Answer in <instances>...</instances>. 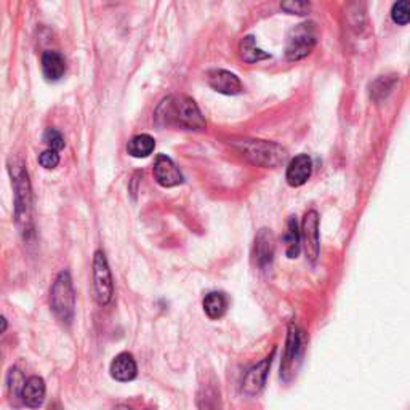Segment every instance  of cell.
Returning a JSON list of instances; mask_svg holds the SVG:
<instances>
[{"label":"cell","instance_id":"44dd1931","mask_svg":"<svg viewBox=\"0 0 410 410\" xmlns=\"http://www.w3.org/2000/svg\"><path fill=\"white\" fill-rule=\"evenodd\" d=\"M391 18L396 25L406 26L410 20V10H409V2L407 0H399L392 5L391 8Z\"/></svg>","mask_w":410,"mask_h":410},{"label":"cell","instance_id":"8fae6325","mask_svg":"<svg viewBox=\"0 0 410 410\" xmlns=\"http://www.w3.org/2000/svg\"><path fill=\"white\" fill-rule=\"evenodd\" d=\"M154 177L157 180V183L163 187L178 186L185 181L183 175H181L180 168L175 166V162L163 154H159L156 157Z\"/></svg>","mask_w":410,"mask_h":410},{"label":"cell","instance_id":"8992f818","mask_svg":"<svg viewBox=\"0 0 410 410\" xmlns=\"http://www.w3.org/2000/svg\"><path fill=\"white\" fill-rule=\"evenodd\" d=\"M10 172L11 177H13L16 191V220H18V223L25 221V230H27L26 221L29 220V210H31V187H29L27 173L21 163L16 166L15 162L10 167Z\"/></svg>","mask_w":410,"mask_h":410},{"label":"cell","instance_id":"603a6c76","mask_svg":"<svg viewBox=\"0 0 410 410\" xmlns=\"http://www.w3.org/2000/svg\"><path fill=\"white\" fill-rule=\"evenodd\" d=\"M44 143L49 146L51 151H61L64 148V138L56 128H46L44 133Z\"/></svg>","mask_w":410,"mask_h":410},{"label":"cell","instance_id":"ffe728a7","mask_svg":"<svg viewBox=\"0 0 410 410\" xmlns=\"http://www.w3.org/2000/svg\"><path fill=\"white\" fill-rule=\"evenodd\" d=\"M239 51H241V58L245 63H259L271 58V55L265 54V51L256 46L254 36H247L242 39L241 45H239Z\"/></svg>","mask_w":410,"mask_h":410},{"label":"cell","instance_id":"ba28073f","mask_svg":"<svg viewBox=\"0 0 410 410\" xmlns=\"http://www.w3.org/2000/svg\"><path fill=\"white\" fill-rule=\"evenodd\" d=\"M302 354H303V332L298 329L295 324H290L289 333H287L284 361L282 366H280V377L284 380H289L290 375L295 372L297 362L302 359Z\"/></svg>","mask_w":410,"mask_h":410},{"label":"cell","instance_id":"5b68a950","mask_svg":"<svg viewBox=\"0 0 410 410\" xmlns=\"http://www.w3.org/2000/svg\"><path fill=\"white\" fill-rule=\"evenodd\" d=\"M93 287H95V298L98 304L106 306L113 300L114 284L106 255L101 250H97L95 259H93Z\"/></svg>","mask_w":410,"mask_h":410},{"label":"cell","instance_id":"6da1fadb","mask_svg":"<svg viewBox=\"0 0 410 410\" xmlns=\"http://www.w3.org/2000/svg\"><path fill=\"white\" fill-rule=\"evenodd\" d=\"M156 119L163 127L204 130L205 119L196 101L185 95H172L162 99L156 111Z\"/></svg>","mask_w":410,"mask_h":410},{"label":"cell","instance_id":"9c48e42d","mask_svg":"<svg viewBox=\"0 0 410 410\" xmlns=\"http://www.w3.org/2000/svg\"><path fill=\"white\" fill-rule=\"evenodd\" d=\"M273 356H274V351L245 373L244 382H242V391L245 392V395L255 396V395H259L263 388H265L269 368H271Z\"/></svg>","mask_w":410,"mask_h":410},{"label":"cell","instance_id":"d4e9b609","mask_svg":"<svg viewBox=\"0 0 410 410\" xmlns=\"http://www.w3.org/2000/svg\"><path fill=\"white\" fill-rule=\"evenodd\" d=\"M39 163L46 170H54L58 167V163H60V156H58L56 151L46 149L39 156Z\"/></svg>","mask_w":410,"mask_h":410},{"label":"cell","instance_id":"cb8c5ba5","mask_svg":"<svg viewBox=\"0 0 410 410\" xmlns=\"http://www.w3.org/2000/svg\"><path fill=\"white\" fill-rule=\"evenodd\" d=\"M218 396H216V391L213 390H205L204 392V396H201V399H199V402H201V410H220V406H218Z\"/></svg>","mask_w":410,"mask_h":410},{"label":"cell","instance_id":"ac0fdd59","mask_svg":"<svg viewBox=\"0 0 410 410\" xmlns=\"http://www.w3.org/2000/svg\"><path fill=\"white\" fill-rule=\"evenodd\" d=\"M156 148V142L151 135H137L133 137L127 144V151L132 157H137V159H143V157H148L152 154V151Z\"/></svg>","mask_w":410,"mask_h":410},{"label":"cell","instance_id":"52a82bcc","mask_svg":"<svg viewBox=\"0 0 410 410\" xmlns=\"http://www.w3.org/2000/svg\"><path fill=\"white\" fill-rule=\"evenodd\" d=\"M300 239L303 242L304 254H306V259L316 263V260L319 259V251H321V236H319V215L316 210H309L304 215L303 223H302V234Z\"/></svg>","mask_w":410,"mask_h":410},{"label":"cell","instance_id":"7402d4cb","mask_svg":"<svg viewBox=\"0 0 410 410\" xmlns=\"http://www.w3.org/2000/svg\"><path fill=\"white\" fill-rule=\"evenodd\" d=\"M26 380L25 377H23V373L18 371V368H11L8 375V388H10L11 399H18V397H21V390Z\"/></svg>","mask_w":410,"mask_h":410},{"label":"cell","instance_id":"4fadbf2b","mask_svg":"<svg viewBox=\"0 0 410 410\" xmlns=\"http://www.w3.org/2000/svg\"><path fill=\"white\" fill-rule=\"evenodd\" d=\"M138 367L137 361L130 353H120L114 357V361L111 362V375L117 382L127 383L137 378Z\"/></svg>","mask_w":410,"mask_h":410},{"label":"cell","instance_id":"7a4b0ae2","mask_svg":"<svg viewBox=\"0 0 410 410\" xmlns=\"http://www.w3.org/2000/svg\"><path fill=\"white\" fill-rule=\"evenodd\" d=\"M231 144L245 161L265 168H278L284 166L287 157H289L285 148L274 142H266V139L241 138L232 139Z\"/></svg>","mask_w":410,"mask_h":410},{"label":"cell","instance_id":"7c38bea8","mask_svg":"<svg viewBox=\"0 0 410 410\" xmlns=\"http://www.w3.org/2000/svg\"><path fill=\"white\" fill-rule=\"evenodd\" d=\"M313 173V161L308 154H298L287 167L285 180L292 187H300L309 180Z\"/></svg>","mask_w":410,"mask_h":410},{"label":"cell","instance_id":"5bb4252c","mask_svg":"<svg viewBox=\"0 0 410 410\" xmlns=\"http://www.w3.org/2000/svg\"><path fill=\"white\" fill-rule=\"evenodd\" d=\"M45 382L40 377H29L21 390V401L29 409H39L45 399Z\"/></svg>","mask_w":410,"mask_h":410},{"label":"cell","instance_id":"277c9868","mask_svg":"<svg viewBox=\"0 0 410 410\" xmlns=\"http://www.w3.org/2000/svg\"><path fill=\"white\" fill-rule=\"evenodd\" d=\"M318 42V32H316L314 23L306 21L297 25L289 32L285 45V56L289 61H298L311 54Z\"/></svg>","mask_w":410,"mask_h":410},{"label":"cell","instance_id":"30bf717a","mask_svg":"<svg viewBox=\"0 0 410 410\" xmlns=\"http://www.w3.org/2000/svg\"><path fill=\"white\" fill-rule=\"evenodd\" d=\"M207 82L215 92L223 95H239L244 90L241 79L226 69H212L207 74Z\"/></svg>","mask_w":410,"mask_h":410},{"label":"cell","instance_id":"4316f807","mask_svg":"<svg viewBox=\"0 0 410 410\" xmlns=\"http://www.w3.org/2000/svg\"><path fill=\"white\" fill-rule=\"evenodd\" d=\"M7 327H8L7 319H5L4 316H0V333H4L5 330H7Z\"/></svg>","mask_w":410,"mask_h":410},{"label":"cell","instance_id":"e0dca14e","mask_svg":"<svg viewBox=\"0 0 410 410\" xmlns=\"http://www.w3.org/2000/svg\"><path fill=\"white\" fill-rule=\"evenodd\" d=\"M228 309V300L225 294L221 292H210L204 298V311L210 319H220L223 318Z\"/></svg>","mask_w":410,"mask_h":410},{"label":"cell","instance_id":"d6986e66","mask_svg":"<svg viewBox=\"0 0 410 410\" xmlns=\"http://www.w3.org/2000/svg\"><path fill=\"white\" fill-rule=\"evenodd\" d=\"M285 241V254L289 259H297L300 254V231H298V223L295 216H290L289 223H287V232L284 236Z\"/></svg>","mask_w":410,"mask_h":410},{"label":"cell","instance_id":"83f0119b","mask_svg":"<svg viewBox=\"0 0 410 410\" xmlns=\"http://www.w3.org/2000/svg\"><path fill=\"white\" fill-rule=\"evenodd\" d=\"M49 410H63V409H61L60 404H58V402H54V404H50Z\"/></svg>","mask_w":410,"mask_h":410},{"label":"cell","instance_id":"9a60e30c","mask_svg":"<svg viewBox=\"0 0 410 410\" xmlns=\"http://www.w3.org/2000/svg\"><path fill=\"white\" fill-rule=\"evenodd\" d=\"M255 261L260 268H268L274 259V236L269 230H261L255 239Z\"/></svg>","mask_w":410,"mask_h":410},{"label":"cell","instance_id":"3957f363","mask_svg":"<svg viewBox=\"0 0 410 410\" xmlns=\"http://www.w3.org/2000/svg\"><path fill=\"white\" fill-rule=\"evenodd\" d=\"M50 306L58 321L63 324H71L75 311V292L71 274L63 271L58 274L50 289Z\"/></svg>","mask_w":410,"mask_h":410},{"label":"cell","instance_id":"2e32d148","mask_svg":"<svg viewBox=\"0 0 410 410\" xmlns=\"http://www.w3.org/2000/svg\"><path fill=\"white\" fill-rule=\"evenodd\" d=\"M42 73L46 80H60L66 73V61L58 51H45L42 55Z\"/></svg>","mask_w":410,"mask_h":410},{"label":"cell","instance_id":"f1b7e54d","mask_svg":"<svg viewBox=\"0 0 410 410\" xmlns=\"http://www.w3.org/2000/svg\"><path fill=\"white\" fill-rule=\"evenodd\" d=\"M114 410H133V409H130L128 406H117Z\"/></svg>","mask_w":410,"mask_h":410},{"label":"cell","instance_id":"484cf974","mask_svg":"<svg viewBox=\"0 0 410 410\" xmlns=\"http://www.w3.org/2000/svg\"><path fill=\"white\" fill-rule=\"evenodd\" d=\"M280 7L290 15H306L311 5L308 2H302V0H295V2H284Z\"/></svg>","mask_w":410,"mask_h":410}]
</instances>
